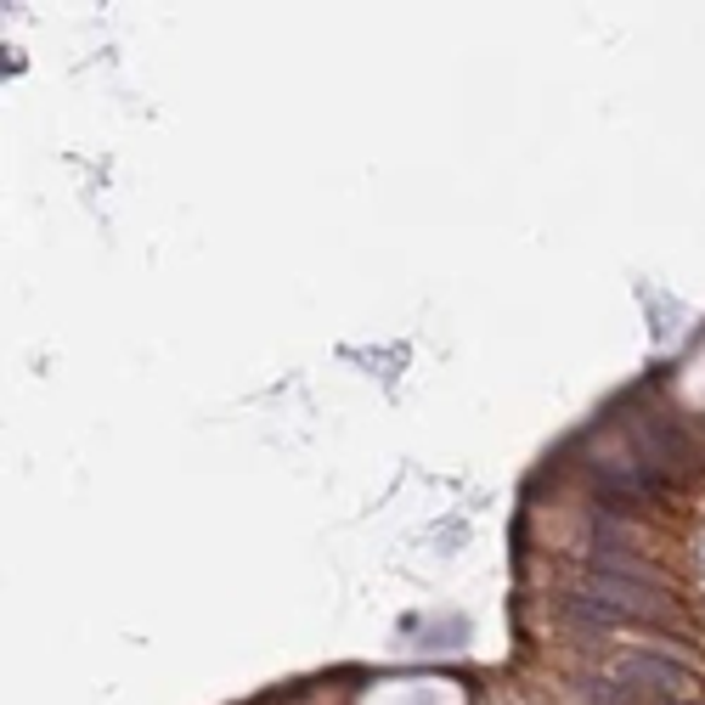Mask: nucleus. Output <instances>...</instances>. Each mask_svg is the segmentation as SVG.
<instances>
[{"label": "nucleus", "instance_id": "nucleus-4", "mask_svg": "<svg viewBox=\"0 0 705 705\" xmlns=\"http://www.w3.org/2000/svg\"><path fill=\"white\" fill-rule=\"evenodd\" d=\"M660 705H689V700H660Z\"/></svg>", "mask_w": 705, "mask_h": 705}, {"label": "nucleus", "instance_id": "nucleus-3", "mask_svg": "<svg viewBox=\"0 0 705 705\" xmlns=\"http://www.w3.org/2000/svg\"><path fill=\"white\" fill-rule=\"evenodd\" d=\"M582 694H587L593 705H637V694H626V689L610 683V678H582Z\"/></svg>", "mask_w": 705, "mask_h": 705}, {"label": "nucleus", "instance_id": "nucleus-2", "mask_svg": "<svg viewBox=\"0 0 705 705\" xmlns=\"http://www.w3.org/2000/svg\"><path fill=\"white\" fill-rule=\"evenodd\" d=\"M564 616H570V621H582V626H598V632L626 621V610H616V604H610V598H598V593H570V598H564Z\"/></svg>", "mask_w": 705, "mask_h": 705}, {"label": "nucleus", "instance_id": "nucleus-1", "mask_svg": "<svg viewBox=\"0 0 705 705\" xmlns=\"http://www.w3.org/2000/svg\"><path fill=\"white\" fill-rule=\"evenodd\" d=\"M621 678H626V683H644V689L660 694V700H683V694L694 689V671L678 666V660H666V655H626V660H621Z\"/></svg>", "mask_w": 705, "mask_h": 705}]
</instances>
